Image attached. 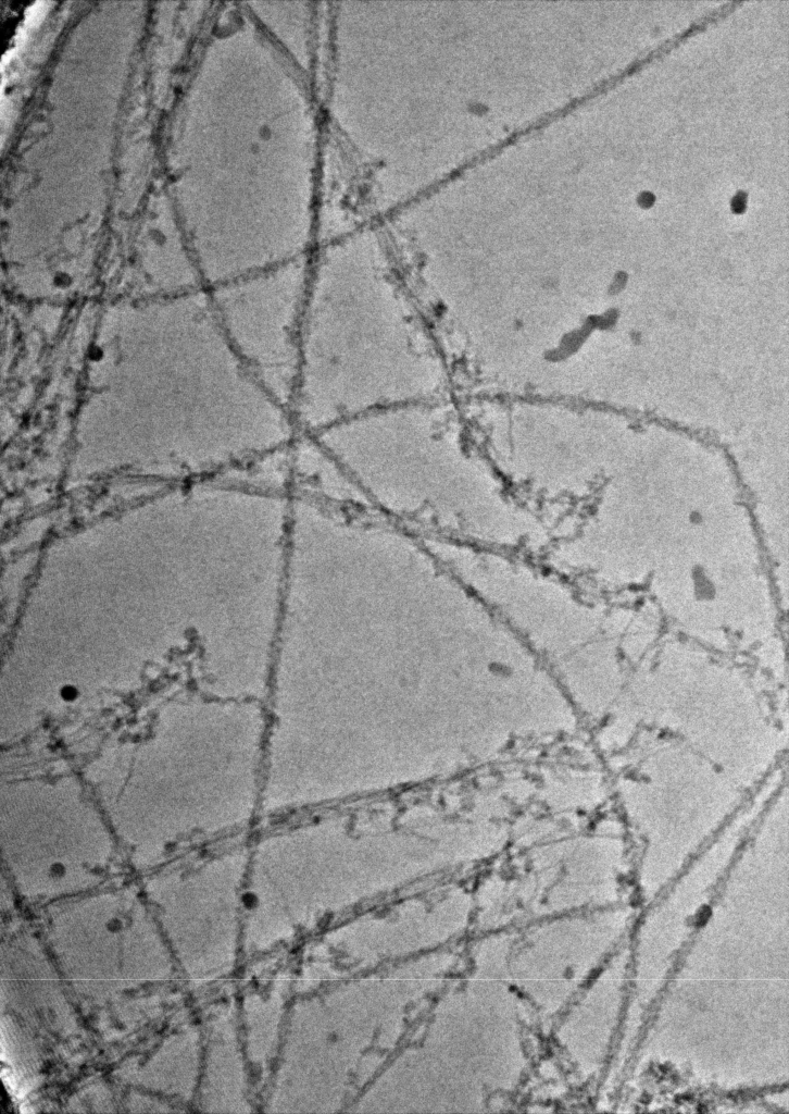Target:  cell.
Segmentation results:
<instances>
[{
    "label": "cell",
    "instance_id": "cell-1",
    "mask_svg": "<svg viewBox=\"0 0 789 1114\" xmlns=\"http://www.w3.org/2000/svg\"><path fill=\"white\" fill-rule=\"evenodd\" d=\"M410 300L370 236L353 233L313 250L290 404L299 434L419 397L426 358Z\"/></svg>",
    "mask_w": 789,
    "mask_h": 1114
},
{
    "label": "cell",
    "instance_id": "cell-2",
    "mask_svg": "<svg viewBox=\"0 0 789 1114\" xmlns=\"http://www.w3.org/2000/svg\"><path fill=\"white\" fill-rule=\"evenodd\" d=\"M311 255L213 286L209 293L236 355L289 409L300 371Z\"/></svg>",
    "mask_w": 789,
    "mask_h": 1114
},
{
    "label": "cell",
    "instance_id": "cell-3",
    "mask_svg": "<svg viewBox=\"0 0 789 1114\" xmlns=\"http://www.w3.org/2000/svg\"><path fill=\"white\" fill-rule=\"evenodd\" d=\"M107 928H108V930H110L112 932L118 931L122 928V923L118 919H111L107 924Z\"/></svg>",
    "mask_w": 789,
    "mask_h": 1114
}]
</instances>
